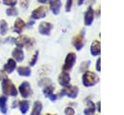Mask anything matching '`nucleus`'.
<instances>
[{
  "instance_id": "34",
  "label": "nucleus",
  "mask_w": 124,
  "mask_h": 115,
  "mask_svg": "<svg viewBox=\"0 0 124 115\" xmlns=\"http://www.w3.org/2000/svg\"><path fill=\"white\" fill-rule=\"evenodd\" d=\"M17 101H13V104H12V108H14V107H16L17 106Z\"/></svg>"
},
{
  "instance_id": "27",
  "label": "nucleus",
  "mask_w": 124,
  "mask_h": 115,
  "mask_svg": "<svg viewBox=\"0 0 124 115\" xmlns=\"http://www.w3.org/2000/svg\"><path fill=\"white\" fill-rule=\"evenodd\" d=\"M65 114L66 115H74L75 114V110L72 107H66L65 108Z\"/></svg>"
},
{
  "instance_id": "33",
  "label": "nucleus",
  "mask_w": 124,
  "mask_h": 115,
  "mask_svg": "<svg viewBox=\"0 0 124 115\" xmlns=\"http://www.w3.org/2000/svg\"><path fill=\"white\" fill-rule=\"evenodd\" d=\"M48 98H49V100H50L51 101H55V100L57 99V97H56L55 95H53V94H52V95H50V96H49Z\"/></svg>"
},
{
  "instance_id": "1",
  "label": "nucleus",
  "mask_w": 124,
  "mask_h": 115,
  "mask_svg": "<svg viewBox=\"0 0 124 115\" xmlns=\"http://www.w3.org/2000/svg\"><path fill=\"white\" fill-rule=\"evenodd\" d=\"M99 81V77L97 76V74L95 72H88L86 71L83 75H82V84L85 87H90L95 85L97 82Z\"/></svg>"
},
{
  "instance_id": "14",
  "label": "nucleus",
  "mask_w": 124,
  "mask_h": 115,
  "mask_svg": "<svg viewBox=\"0 0 124 115\" xmlns=\"http://www.w3.org/2000/svg\"><path fill=\"white\" fill-rule=\"evenodd\" d=\"M13 57L15 58L16 61L17 62H22L23 59H24V53L22 51L21 48H18V47H16L14 50H13Z\"/></svg>"
},
{
  "instance_id": "26",
  "label": "nucleus",
  "mask_w": 124,
  "mask_h": 115,
  "mask_svg": "<svg viewBox=\"0 0 124 115\" xmlns=\"http://www.w3.org/2000/svg\"><path fill=\"white\" fill-rule=\"evenodd\" d=\"M3 3L5 5H8V6L13 7V6H15L16 4V0H3Z\"/></svg>"
},
{
  "instance_id": "13",
  "label": "nucleus",
  "mask_w": 124,
  "mask_h": 115,
  "mask_svg": "<svg viewBox=\"0 0 124 115\" xmlns=\"http://www.w3.org/2000/svg\"><path fill=\"white\" fill-rule=\"evenodd\" d=\"M93 18H94V12H93L92 8L89 7L88 10L86 11L85 14H84V22H85V25L89 26V25L92 23Z\"/></svg>"
},
{
  "instance_id": "30",
  "label": "nucleus",
  "mask_w": 124,
  "mask_h": 115,
  "mask_svg": "<svg viewBox=\"0 0 124 115\" xmlns=\"http://www.w3.org/2000/svg\"><path fill=\"white\" fill-rule=\"evenodd\" d=\"M20 6L23 8V9H27L28 7V0H20Z\"/></svg>"
},
{
  "instance_id": "22",
  "label": "nucleus",
  "mask_w": 124,
  "mask_h": 115,
  "mask_svg": "<svg viewBox=\"0 0 124 115\" xmlns=\"http://www.w3.org/2000/svg\"><path fill=\"white\" fill-rule=\"evenodd\" d=\"M8 32V23L5 20H1L0 21V34L1 35H5Z\"/></svg>"
},
{
  "instance_id": "9",
  "label": "nucleus",
  "mask_w": 124,
  "mask_h": 115,
  "mask_svg": "<svg viewBox=\"0 0 124 115\" xmlns=\"http://www.w3.org/2000/svg\"><path fill=\"white\" fill-rule=\"evenodd\" d=\"M64 92L67 97L71 99H75L78 94V88L76 86H67L66 89H64Z\"/></svg>"
},
{
  "instance_id": "17",
  "label": "nucleus",
  "mask_w": 124,
  "mask_h": 115,
  "mask_svg": "<svg viewBox=\"0 0 124 115\" xmlns=\"http://www.w3.org/2000/svg\"><path fill=\"white\" fill-rule=\"evenodd\" d=\"M7 96H1L0 97V111L3 114L7 113Z\"/></svg>"
},
{
  "instance_id": "20",
  "label": "nucleus",
  "mask_w": 124,
  "mask_h": 115,
  "mask_svg": "<svg viewBox=\"0 0 124 115\" xmlns=\"http://www.w3.org/2000/svg\"><path fill=\"white\" fill-rule=\"evenodd\" d=\"M95 112V104L92 101L87 102V107L84 109V114L85 115H93Z\"/></svg>"
},
{
  "instance_id": "12",
  "label": "nucleus",
  "mask_w": 124,
  "mask_h": 115,
  "mask_svg": "<svg viewBox=\"0 0 124 115\" xmlns=\"http://www.w3.org/2000/svg\"><path fill=\"white\" fill-rule=\"evenodd\" d=\"M50 10L53 14H58L61 8V1L60 0H50L49 1Z\"/></svg>"
},
{
  "instance_id": "32",
  "label": "nucleus",
  "mask_w": 124,
  "mask_h": 115,
  "mask_svg": "<svg viewBox=\"0 0 124 115\" xmlns=\"http://www.w3.org/2000/svg\"><path fill=\"white\" fill-rule=\"evenodd\" d=\"M100 64H101V59L99 58V59L97 60V63H96V70H97L98 72H100V70H101V66H100Z\"/></svg>"
},
{
  "instance_id": "10",
  "label": "nucleus",
  "mask_w": 124,
  "mask_h": 115,
  "mask_svg": "<svg viewBox=\"0 0 124 115\" xmlns=\"http://www.w3.org/2000/svg\"><path fill=\"white\" fill-rule=\"evenodd\" d=\"M83 34H79V35H77L74 39H73V44L74 46L76 47L77 50H80L83 46Z\"/></svg>"
},
{
  "instance_id": "23",
  "label": "nucleus",
  "mask_w": 124,
  "mask_h": 115,
  "mask_svg": "<svg viewBox=\"0 0 124 115\" xmlns=\"http://www.w3.org/2000/svg\"><path fill=\"white\" fill-rule=\"evenodd\" d=\"M53 90H54V86H52V85H48V86H45V88H44L43 92H44L45 96L48 98L50 95H52Z\"/></svg>"
},
{
  "instance_id": "31",
  "label": "nucleus",
  "mask_w": 124,
  "mask_h": 115,
  "mask_svg": "<svg viewBox=\"0 0 124 115\" xmlns=\"http://www.w3.org/2000/svg\"><path fill=\"white\" fill-rule=\"evenodd\" d=\"M6 78H8L7 75H6V72H5L4 71H0V79H1V80H4V79H6Z\"/></svg>"
},
{
  "instance_id": "2",
  "label": "nucleus",
  "mask_w": 124,
  "mask_h": 115,
  "mask_svg": "<svg viewBox=\"0 0 124 115\" xmlns=\"http://www.w3.org/2000/svg\"><path fill=\"white\" fill-rule=\"evenodd\" d=\"M2 91L5 95H9L12 97H16L17 95V90L9 78L2 80Z\"/></svg>"
},
{
  "instance_id": "16",
  "label": "nucleus",
  "mask_w": 124,
  "mask_h": 115,
  "mask_svg": "<svg viewBox=\"0 0 124 115\" xmlns=\"http://www.w3.org/2000/svg\"><path fill=\"white\" fill-rule=\"evenodd\" d=\"M100 47H101V45H100L99 41H94V42L92 43V44H91V47H90V52H91V54H92L93 56L99 55V54H100V50H101Z\"/></svg>"
},
{
  "instance_id": "24",
  "label": "nucleus",
  "mask_w": 124,
  "mask_h": 115,
  "mask_svg": "<svg viewBox=\"0 0 124 115\" xmlns=\"http://www.w3.org/2000/svg\"><path fill=\"white\" fill-rule=\"evenodd\" d=\"M6 14H7V15H9V16H15V15H17L18 12H17V10H16V8H9V9H7V11H6Z\"/></svg>"
},
{
  "instance_id": "35",
  "label": "nucleus",
  "mask_w": 124,
  "mask_h": 115,
  "mask_svg": "<svg viewBox=\"0 0 124 115\" xmlns=\"http://www.w3.org/2000/svg\"><path fill=\"white\" fill-rule=\"evenodd\" d=\"M38 1H39L40 3H43V4H44V3H47V2H49L50 0H38Z\"/></svg>"
},
{
  "instance_id": "21",
  "label": "nucleus",
  "mask_w": 124,
  "mask_h": 115,
  "mask_svg": "<svg viewBox=\"0 0 124 115\" xmlns=\"http://www.w3.org/2000/svg\"><path fill=\"white\" fill-rule=\"evenodd\" d=\"M18 106H19L20 112H21L22 114H25V113L28 111V108H29V102H28L27 101H19Z\"/></svg>"
},
{
  "instance_id": "6",
  "label": "nucleus",
  "mask_w": 124,
  "mask_h": 115,
  "mask_svg": "<svg viewBox=\"0 0 124 115\" xmlns=\"http://www.w3.org/2000/svg\"><path fill=\"white\" fill-rule=\"evenodd\" d=\"M14 43H16V47L21 48V47L27 45L30 43V39L28 37H26V36H18L17 38H16L14 40Z\"/></svg>"
},
{
  "instance_id": "4",
  "label": "nucleus",
  "mask_w": 124,
  "mask_h": 115,
  "mask_svg": "<svg viewBox=\"0 0 124 115\" xmlns=\"http://www.w3.org/2000/svg\"><path fill=\"white\" fill-rule=\"evenodd\" d=\"M18 91H19L21 97L24 98V99H26V98H28L29 96L32 95V89H31V86H30V84H29L27 81H23V82L19 85V87H18Z\"/></svg>"
},
{
  "instance_id": "25",
  "label": "nucleus",
  "mask_w": 124,
  "mask_h": 115,
  "mask_svg": "<svg viewBox=\"0 0 124 115\" xmlns=\"http://www.w3.org/2000/svg\"><path fill=\"white\" fill-rule=\"evenodd\" d=\"M38 55H39V52L36 51L35 54L33 55V58H32L31 61H30V66H34V65L36 64V61H37V59H38Z\"/></svg>"
},
{
  "instance_id": "36",
  "label": "nucleus",
  "mask_w": 124,
  "mask_h": 115,
  "mask_svg": "<svg viewBox=\"0 0 124 115\" xmlns=\"http://www.w3.org/2000/svg\"><path fill=\"white\" fill-rule=\"evenodd\" d=\"M83 1H84V0H78V5H81V4L83 3Z\"/></svg>"
},
{
  "instance_id": "28",
  "label": "nucleus",
  "mask_w": 124,
  "mask_h": 115,
  "mask_svg": "<svg viewBox=\"0 0 124 115\" xmlns=\"http://www.w3.org/2000/svg\"><path fill=\"white\" fill-rule=\"evenodd\" d=\"M72 4H73V0H67V3H66V12H69L71 10V7H72Z\"/></svg>"
},
{
  "instance_id": "19",
  "label": "nucleus",
  "mask_w": 124,
  "mask_h": 115,
  "mask_svg": "<svg viewBox=\"0 0 124 115\" xmlns=\"http://www.w3.org/2000/svg\"><path fill=\"white\" fill-rule=\"evenodd\" d=\"M17 72L21 76H29L31 74V71L28 67H18L17 68Z\"/></svg>"
},
{
  "instance_id": "3",
  "label": "nucleus",
  "mask_w": 124,
  "mask_h": 115,
  "mask_svg": "<svg viewBox=\"0 0 124 115\" xmlns=\"http://www.w3.org/2000/svg\"><path fill=\"white\" fill-rule=\"evenodd\" d=\"M76 59H77V56L74 52H70L67 54L66 56V59H65V63L63 65V71L66 72V71H69L73 68L75 62H76Z\"/></svg>"
},
{
  "instance_id": "18",
  "label": "nucleus",
  "mask_w": 124,
  "mask_h": 115,
  "mask_svg": "<svg viewBox=\"0 0 124 115\" xmlns=\"http://www.w3.org/2000/svg\"><path fill=\"white\" fill-rule=\"evenodd\" d=\"M42 108H43L42 102L41 101H35L34 106H33V110L31 112V115H41Z\"/></svg>"
},
{
  "instance_id": "8",
  "label": "nucleus",
  "mask_w": 124,
  "mask_h": 115,
  "mask_svg": "<svg viewBox=\"0 0 124 115\" xmlns=\"http://www.w3.org/2000/svg\"><path fill=\"white\" fill-rule=\"evenodd\" d=\"M52 29V24L49 22H41L39 25V32L42 35H49L50 30Z\"/></svg>"
},
{
  "instance_id": "11",
  "label": "nucleus",
  "mask_w": 124,
  "mask_h": 115,
  "mask_svg": "<svg viewBox=\"0 0 124 115\" xmlns=\"http://www.w3.org/2000/svg\"><path fill=\"white\" fill-rule=\"evenodd\" d=\"M16 68V61H15L14 59L10 58V59L7 61V63L4 65V72H5L6 73H11V72H13L15 71Z\"/></svg>"
},
{
  "instance_id": "15",
  "label": "nucleus",
  "mask_w": 124,
  "mask_h": 115,
  "mask_svg": "<svg viewBox=\"0 0 124 115\" xmlns=\"http://www.w3.org/2000/svg\"><path fill=\"white\" fill-rule=\"evenodd\" d=\"M24 27H25V22L20 18H16L15 25H14V31L17 34H20L22 30L24 29Z\"/></svg>"
},
{
  "instance_id": "29",
  "label": "nucleus",
  "mask_w": 124,
  "mask_h": 115,
  "mask_svg": "<svg viewBox=\"0 0 124 115\" xmlns=\"http://www.w3.org/2000/svg\"><path fill=\"white\" fill-rule=\"evenodd\" d=\"M89 63H90L89 61H87V62H85V63L83 62V63L81 64V66H80V71H82V72H83V69H84V71L86 72V69H87V67L89 66Z\"/></svg>"
},
{
  "instance_id": "7",
  "label": "nucleus",
  "mask_w": 124,
  "mask_h": 115,
  "mask_svg": "<svg viewBox=\"0 0 124 115\" xmlns=\"http://www.w3.org/2000/svg\"><path fill=\"white\" fill-rule=\"evenodd\" d=\"M70 80H71V76L70 74L67 72H62L60 74H59V77H58V82L60 85L64 86V87H67L70 83Z\"/></svg>"
},
{
  "instance_id": "5",
  "label": "nucleus",
  "mask_w": 124,
  "mask_h": 115,
  "mask_svg": "<svg viewBox=\"0 0 124 115\" xmlns=\"http://www.w3.org/2000/svg\"><path fill=\"white\" fill-rule=\"evenodd\" d=\"M46 14V7L41 6V7H38L37 9H35L32 12L31 17H32V19H40V18L45 17Z\"/></svg>"
},
{
  "instance_id": "38",
  "label": "nucleus",
  "mask_w": 124,
  "mask_h": 115,
  "mask_svg": "<svg viewBox=\"0 0 124 115\" xmlns=\"http://www.w3.org/2000/svg\"><path fill=\"white\" fill-rule=\"evenodd\" d=\"M46 115H50V114H46Z\"/></svg>"
},
{
  "instance_id": "37",
  "label": "nucleus",
  "mask_w": 124,
  "mask_h": 115,
  "mask_svg": "<svg viewBox=\"0 0 124 115\" xmlns=\"http://www.w3.org/2000/svg\"><path fill=\"white\" fill-rule=\"evenodd\" d=\"M98 111H100V102H98Z\"/></svg>"
}]
</instances>
